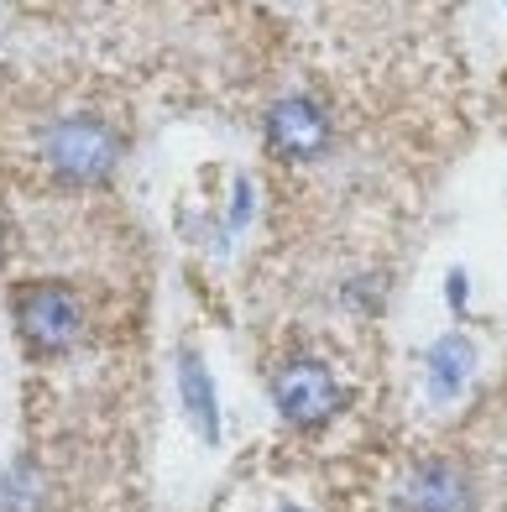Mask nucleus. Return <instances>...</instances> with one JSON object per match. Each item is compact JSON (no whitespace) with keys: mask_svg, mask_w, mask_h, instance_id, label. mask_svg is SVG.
<instances>
[{"mask_svg":"<svg viewBox=\"0 0 507 512\" xmlns=\"http://www.w3.org/2000/svg\"><path fill=\"white\" fill-rule=\"evenodd\" d=\"M48 502V481H42L37 460L21 455L0 471V512H42Z\"/></svg>","mask_w":507,"mask_h":512,"instance_id":"8","label":"nucleus"},{"mask_svg":"<svg viewBox=\"0 0 507 512\" xmlns=\"http://www.w3.org/2000/svg\"><path fill=\"white\" fill-rule=\"evenodd\" d=\"M445 304H450V314H466L471 309V277H466V267H450L445 272Z\"/></svg>","mask_w":507,"mask_h":512,"instance_id":"10","label":"nucleus"},{"mask_svg":"<svg viewBox=\"0 0 507 512\" xmlns=\"http://www.w3.org/2000/svg\"><path fill=\"white\" fill-rule=\"evenodd\" d=\"M11 319H16V335L27 340V351H37V356L74 351L89 330L84 298L68 283H21L11 298Z\"/></svg>","mask_w":507,"mask_h":512,"instance_id":"3","label":"nucleus"},{"mask_svg":"<svg viewBox=\"0 0 507 512\" xmlns=\"http://www.w3.org/2000/svg\"><path fill=\"white\" fill-rule=\"evenodd\" d=\"M262 142L283 162H319L335 147V121L314 95H283L262 115Z\"/></svg>","mask_w":507,"mask_h":512,"instance_id":"4","label":"nucleus"},{"mask_svg":"<svg viewBox=\"0 0 507 512\" xmlns=\"http://www.w3.org/2000/svg\"><path fill=\"white\" fill-rule=\"evenodd\" d=\"M267 392H272V403H278L283 424L298 429V434L330 429L335 418L351 408V392L340 387V377H335V371L319 361V356H293V361H283V366L267 377Z\"/></svg>","mask_w":507,"mask_h":512,"instance_id":"2","label":"nucleus"},{"mask_svg":"<svg viewBox=\"0 0 507 512\" xmlns=\"http://www.w3.org/2000/svg\"><path fill=\"white\" fill-rule=\"evenodd\" d=\"M173 382H178V403H183V413H189L194 434L215 450L220 445V392H215V377H210V366H204V356L194 351V345H178Z\"/></svg>","mask_w":507,"mask_h":512,"instance_id":"6","label":"nucleus"},{"mask_svg":"<svg viewBox=\"0 0 507 512\" xmlns=\"http://www.w3.org/2000/svg\"><path fill=\"white\" fill-rule=\"evenodd\" d=\"M398 507L403 512H476V476L450 455H429L408 471Z\"/></svg>","mask_w":507,"mask_h":512,"instance_id":"5","label":"nucleus"},{"mask_svg":"<svg viewBox=\"0 0 507 512\" xmlns=\"http://www.w3.org/2000/svg\"><path fill=\"white\" fill-rule=\"evenodd\" d=\"M272 512H304V507H272Z\"/></svg>","mask_w":507,"mask_h":512,"instance_id":"12","label":"nucleus"},{"mask_svg":"<svg viewBox=\"0 0 507 512\" xmlns=\"http://www.w3.org/2000/svg\"><path fill=\"white\" fill-rule=\"evenodd\" d=\"M37 162L58 189H74V194L105 189L126 162V131L115 121H105V115H89V110L58 115L37 142Z\"/></svg>","mask_w":507,"mask_h":512,"instance_id":"1","label":"nucleus"},{"mask_svg":"<svg viewBox=\"0 0 507 512\" xmlns=\"http://www.w3.org/2000/svg\"><path fill=\"white\" fill-rule=\"evenodd\" d=\"M6 251H11V225L0 220V256H6Z\"/></svg>","mask_w":507,"mask_h":512,"instance_id":"11","label":"nucleus"},{"mask_svg":"<svg viewBox=\"0 0 507 512\" xmlns=\"http://www.w3.org/2000/svg\"><path fill=\"white\" fill-rule=\"evenodd\" d=\"M476 377V345L466 330H445L424 345V387L434 403H455Z\"/></svg>","mask_w":507,"mask_h":512,"instance_id":"7","label":"nucleus"},{"mask_svg":"<svg viewBox=\"0 0 507 512\" xmlns=\"http://www.w3.org/2000/svg\"><path fill=\"white\" fill-rule=\"evenodd\" d=\"M340 304L351 309V314H382L387 304V272H356V277H345L340 283Z\"/></svg>","mask_w":507,"mask_h":512,"instance_id":"9","label":"nucleus"}]
</instances>
